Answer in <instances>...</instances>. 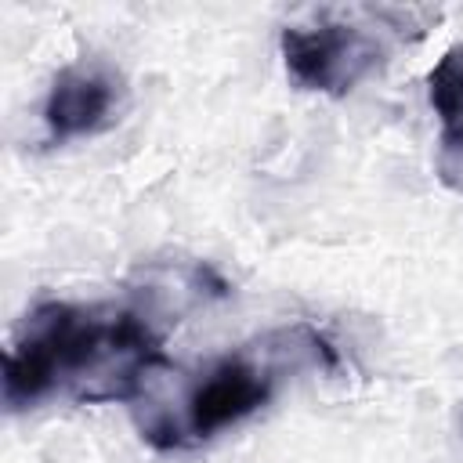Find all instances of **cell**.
Segmentation results:
<instances>
[{
	"instance_id": "6da1fadb",
	"label": "cell",
	"mask_w": 463,
	"mask_h": 463,
	"mask_svg": "<svg viewBox=\"0 0 463 463\" xmlns=\"http://www.w3.org/2000/svg\"><path fill=\"white\" fill-rule=\"evenodd\" d=\"M163 365V329L152 311L47 300L22 318L7 347L4 402L11 409L47 398L123 402Z\"/></svg>"
},
{
	"instance_id": "7a4b0ae2",
	"label": "cell",
	"mask_w": 463,
	"mask_h": 463,
	"mask_svg": "<svg viewBox=\"0 0 463 463\" xmlns=\"http://www.w3.org/2000/svg\"><path fill=\"white\" fill-rule=\"evenodd\" d=\"M300 365H315V369L336 365L333 344L304 322L275 329L203 365L174 402L156 405L141 420V434L156 449L199 445L253 416L275 394L282 373Z\"/></svg>"
},
{
	"instance_id": "3957f363",
	"label": "cell",
	"mask_w": 463,
	"mask_h": 463,
	"mask_svg": "<svg viewBox=\"0 0 463 463\" xmlns=\"http://www.w3.org/2000/svg\"><path fill=\"white\" fill-rule=\"evenodd\" d=\"M383 43L369 25L347 18H318L307 25H289L282 33V58L289 76L322 94H344L380 65Z\"/></svg>"
},
{
	"instance_id": "277c9868",
	"label": "cell",
	"mask_w": 463,
	"mask_h": 463,
	"mask_svg": "<svg viewBox=\"0 0 463 463\" xmlns=\"http://www.w3.org/2000/svg\"><path fill=\"white\" fill-rule=\"evenodd\" d=\"M119 98H123V83L109 65L76 61L58 72L43 101V123L58 141L98 134L116 119Z\"/></svg>"
},
{
	"instance_id": "5b68a950",
	"label": "cell",
	"mask_w": 463,
	"mask_h": 463,
	"mask_svg": "<svg viewBox=\"0 0 463 463\" xmlns=\"http://www.w3.org/2000/svg\"><path fill=\"white\" fill-rule=\"evenodd\" d=\"M430 109L441 123V145L463 156V43L449 47L427 76Z\"/></svg>"
}]
</instances>
